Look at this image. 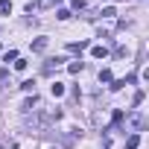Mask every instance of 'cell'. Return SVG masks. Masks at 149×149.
<instances>
[{"mask_svg":"<svg viewBox=\"0 0 149 149\" xmlns=\"http://www.w3.org/2000/svg\"><path fill=\"white\" fill-rule=\"evenodd\" d=\"M126 123H129V129H132L134 134H137V132L143 129V117H140L137 111H134V114H129V117H126Z\"/></svg>","mask_w":149,"mask_h":149,"instance_id":"obj_1","label":"cell"},{"mask_svg":"<svg viewBox=\"0 0 149 149\" xmlns=\"http://www.w3.org/2000/svg\"><path fill=\"white\" fill-rule=\"evenodd\" d=\"M100 82H114V76H111V70H108V67L100 70Z\"/></svg>","mask_w":149,"mask_h":149,"instance_id":"obj_8","label":"cell"},{"mask_svg":"<svg viewBox=\"0 0 149 149\" xmlns=\"http://www.w3.org/2000/svg\"><path fill=\"white\" fill-rule=\"evenodd\" d=\"M140 146V134H129L126 137V149H137Z\"/></svg>","mask_w":149,"mask_h":149,"instance_id":"obj_3","label":"cell"},{"mask_svg":"<svg viewBox=\"0 0 149 149\" xmlns=\"http://www.w3.org/2000/svg\"><path fill=\"white\" fill-rule=\"evenodd\" d=\"M82 67H85L82 61H70V64H67V70H70V73H82Z\"/></svg>","mask_w":149,"mask_h":149,"instance_id":"obj_9","label":"cell"},{"mask_svg":"<svg viewBox=\"0 0 149 149\" xmlns=\"http://www.w3.org/2000/svg\"><path fill=\"white\" fill-rule=\"evenodd\" d=\"M85 47H88V41H73V44H67V50H70V53H82Z\"/></svg>","mask_w":149,"mask_h":149,"instance_id":"obj_4","label":"cell"},{"mask_svg":"<svg viewBox=\"0 0 149 149\" xmlns=\"http://www.w3.org/2000/svg\"><path fill=\"white\" fill-rule=\"evenodd\" d=\"M50 149H56V146H50Z\"/></svg>","mask_w":149,"mask_h":149,"instance_id":"obj_17","label":"cell"},{"mask_svg":"<svg viewBox=\"0 0 149 149\" xmlns=\"http://www.w3.org/2000/svg\"><path fill=\"white\" fill-rule=\"evenodd\" d=\"M61 61H64V58H50V61L44 64V73H53V70H58V67H61Z\"/></svg>","mask_w":149,"mask_h":149,"instance_id":"obj_2","label":"cell"},{"mask_svg":"<svg viewBox=\"0 0 149 149\" xmlns=\"http://www.w3.org/2000/svg\"><path fill=\"white\" fill-rule=\"evenodd\" d=\"M70 6H73V12H82V9H85V0H73Z\"/></svg>","mask_w":149,"mask_h":149,"instance_id":"obj_14","label":"cell"},{"mask_svg":"<svg viewBox=\"0 0 149 149\" xmlns=\"http://www.w3.org/2000/svg\"><path fill=\"white\" fill-rule=\"evenodd\" d=\"M26 64H29V61H26V58H21V56H18V58H15V70H26Z\"/></svg>","mask_w":149,"mask_h":149,"instance_id":"obj_12","label":"cell"},{"mask_svg":"<svg viewBox=\"0 0 149 149\" xmlns=\"http://www.w3.org/2000/svg\"><path fill=\"white\" fill-rule=\"evenodd\" d=\"M50 94H53V97H64V85H61V82H53V85H50Z\"/></svg>","mask_w":149,"mask_h":149,"instance_id":"obj_6","label":"cell"},{"mask_svg":"<svg viewBox=\"0 0 149 149\" xmlns=\"http://www.w3.org/2000/svg\"><path fill=\"white\" fill-rule=\"evenodd\" d=\"M70 15H73V12H70V9H58V12H56V18H58V21H67V18H70Z\"/></svg>","mask_w":149,"mask_h":149,"instance_id":"obj_11","label":"cell"},{"mask_svg":"<svg viewBox=\"0 0 149 149\" xmlns=\"http://www.w3.org/2000/svg\"><path fill=\"white\" fill-rule=\"evenodd\" d=\"M3 58H6V61H15V58H18V50H9V53H6Z\"/></svg>","mask_w":149,"mask_h":149,"instance_id":"obj_16","label":"cell"},{"mask_svg":"<svg viewBox=\"0 0 149 149\" xmlns=\"http://www.w3.org/2000/svg\"><path fill=\"white\" fill-rule=\"evenodd\" d=\"M91 56H94V58H105V56H108V47H102V44H100V47H94V50H91Z\"/></svg>","mask_w":149,"mask_h":149,"instance_id":"obj_5","label":"cell"},{"mask_svg":"<svg viewBox=\"0 0 149 149\" xmlns=\"http://www.w3.org/2000/svg\"><path fill=\"white\" fill-rule=\"evenodd\" d=\"M21 88H24V91H26V94H35V82H32V79H29V82H24V85H21Z\"/></svg>","mask_w":149,"mask_h":149,"instance_id":"obj_13","label":"cell"},{"mask_svg":"<svg viewBox=\"0 0 149 149\" xmlns=\"http://www.w3.org/2000/svg\"><path fill=\"white\" fill-rule=\"evenodd\" d=\"M32 50H35V53L47 50V38H35V41H32Z\"/></svg>","mask_w":149,"mask_h":149,"instance_id":"obj_7","label":"cell"},{"mask_svg":"<svg viewBox=\"0 0 149 149\" xmlns=\"http://www.w3.org/2000/svg\"><path fill=\"white\" fill-rule=\"evenodd\" d=\"M12 12V3H9V0H0V15H9Z\"/></svg>","mask_w":149,"mask_h":149,"instance_id":"obj_10","label":"cell"},{"mask_svg":"<svg viewBox=\"0 0 149 149\" xmlns=\"http://www.w3.org/2000/svg\"><path fill=\"white\" fill-rule=\"evenodd\" d=\"M114 15H117L114 6H105V9H102V18H114Z\"/></svg>","mask_w":149,"mask_h":149,"instance_id":"obj_15","label":"cell"}]
</instances>
